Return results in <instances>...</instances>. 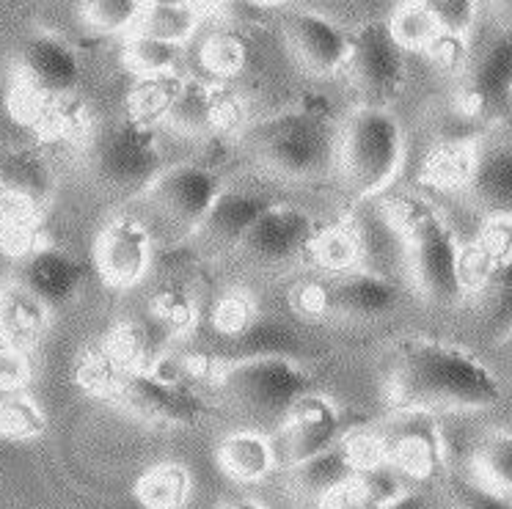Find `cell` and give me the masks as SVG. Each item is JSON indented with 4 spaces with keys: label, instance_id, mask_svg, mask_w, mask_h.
Returning <instances> with one entry per match:
<instances>
[{
    "label": "cell",
    "instance_id": "cell-16",
    "mask_svg": "<svg viewBox=\"0 0 512 509\" xmlns=\"http://www.w3.org/2000/svg\"><path fill=\"white\" fill-rule=\"evenodd\" d=\"M284 34L292 53L314 75H334L350 61L353 34H347L342 25L325 14L309 9L292 12L284 23Z\"/></svg>",
    "mask_w": 512,
    "mask_h": 509
},
{
    "label": "cell",
    "instance_id": "cell-28",
    "mask_svg": "<svg viewBox=\"0 0 512 509\" xmlns=\"http://www.w3.org/2000/svg\"><path fill=\"white\" fill-rule=\"evenodd\" d=\"M179 58H182V45L163 42V39L144 34V31H135L124 42V61H127V67L144 80L166 78L168 72L177 67Z\"/></svg>",
    "mask_w": 512,
    "mask_h": 509
},
{
    "label": "cell",
    "instance_id": "cell-17",
    "mask_svg": "<svg viewBox=\"0 0 512 509\" xmlns=\"http://www.w3.org/2000/svg\"><path fill=\"white\" fill-rule=\"evenodd\" d=\"M94 256L111 287H133L152 265V234L135 218H116L100 232Z\"/></svg>",
    "mask_w": 512,
    "mask_h": 509
},
{
    "label": "cell",
    "instance_id": "cell-34",
    "mask_svg": "<svg viewBox=\"0 0 512 509\" xmlns=\"http://www.w3.org/2000/svg\"><path fill=\"white\" fill-rule=\"evenodd\" d=\"M389 28L394 39L402 45V50H424L427 53L430 45L441 36V28L435 25L430 12L419 0H405L389 20Z\"/></svg>",
    "mask_w": 512,
    "mask_h": 509
},
{
    "label": "cell",
    "instance_id": "cell-3",
    "mask_svg": "<svg viewBox=\"0 0 512 509\" xmlns=\"http://www.w3.org/2000/svg\"><path fill=\"white\" fill-rule=\"evenodd\" d=\"M245 149L259 166L287 179L325 174L339 155V130L323 111L279 113L251 124L243 133Z\"/></svg>",
    "mask_w": 512,
    "mask_h": 509
},
{
    "label": "cell",
    "instance_id": "cell-42",
    "mask_svg": "<svg viewBox=\"0 0 512 509\" xmlns=\"http://www.w3.org/2000/svg\"><path fill=\"white\" fill-rule=\"evenodd\" d=\"M31 383L28 350L0 344V388H25Z\"/></svg>",
    "mask_w": 512,
    "mask_h": 509
},
{
    "label": "cell",
    "instance_id": "cell-15",
    "mask_svg": "<svg viewBox=\"0 0 512 509\" xmlns=\"http://www.w3.org/2000/svg\"><path fill=\"white\" fill-rule=\"evenodd\" d=\"M512 105V25H507L468 67L463 108L474 116H499Z\"/></svg>",
    "mask_w": 512,
    "mask_h": 509
},
{
    "label": "cell",
    "instance_id": "cell-8",
    "mask_svg": "<svg viewBox=\"0 0 512 509\" xmlns=\"http://www.w3.org/2000/svg\"><path fill=\"white\" fill-rule=\"evenodd\" d=\"M347 432L345 416L334 402L320 394H306L295 402V408L279 424V435L273 438L279 468L309 460L314 454L331 449Z\"/></svg>",
    "mask_w": 512,
    "mask_h": 509
},
{
    "label": "cell",
    "instance_id": "cell-43",
    "mask_svg": "<svg viewBox=\"0 0 512 509\" xmlns=\"http://www.w3.org/2000/svg\"><path fill=\"white\" fill-rule=\"evenodd\" d=\"M471 163H474V155H468L463 149H441L435 152V157L430 160V174H433L438 182H466L468 171H471Z\"/></svg>",
    "mask_w": 512,
    "mask_h": 509
},
{
    "label": "cell",
    "instance_id": "cell-46",
    "mask_svg": "<svg viewBox=\"0 0 512 509\" xmlns=\"http://www.w3.org/2000/svg\"><path fill=\"white\" fill-rule=\"evenodd\" d=\"M223 509H265L259 501H254V498H234V501H229Z\"/></svg>",
    "mask_w": 512,
    "mask_h": 509
},
{
    "label": "cell",
    "instance_id": "cell-32",
    "mask_svg": "<svg viewBox=\"0 0 512 509\" xmlns=\"http://www.w3.org/2000/svg\"><path fill=\"white\" fill-rule=\"evenodd\" d=\"M80 14L97 34L130 36L141 25L144 0H83Z\"/></svg>",
    "mask_w": 512,
    "mask_h": 509
},
{
    "label": "cell",
    "instance_id": "cell-22",
    "mask_svg": "<svg viewBox=\"0 0 512 509\" xmlns=\"http://www.w3.org/2000/svg\"><path fill=\"white\" fill-rule=\"evenodd\" d=\"M160 111L171 127L185 130V133H201L221 124L229 108L215 86L201 83V80H188V83H177L174 89L163 94Z\"/></svg>",
    "mask_w": 512,
    "mask_h": 509
},
{
    "label": "cell",
    "instance_id": "cell-40",
    "mask_svg": "<svg viewBox=\"0 0 512 509\" xmlns=\"http://www.w3.org/2000/svg\"><path fill=\"white\" fill-rule=\"evenodd\" d=\"M201 58L210 69L212 75H221V78H229L234 72H240L245 64V47L243 42L232 34H218L212 36L210 42L201 50Z\"/></svg>",
    "mask_w": 512,
    "mask_h": 509
},
{
    "label": "cell",
    "instance_id": "cell-11",
    "mask_svg": "<svg viewBox=\"0 0 512 509\" xmlns=\"http://www.w3.org/2000/svg\"><path fill=\"white\" fill-rule=\"evenodd\" d=\"M314 237H317V226L309 212L273 201L237 248L262 265H281L306 254Z\"/></svg>",
    "mask_w": 512,
    "mask_h": 509
},
{
    "label": "cell",
    "instance_id": "cell-25",
    "mask_svg": "<svg viewBox=\"0 0 512 509\" xmlns=\"http://www.w3.org/2000/svg\"><path fill=\"white\" fill-rule=\"evenodd\" d=\"M193 493V476L185 465L179 463H157L146 468L135 496L144 509H182Z\"/></svg>",
    "mask_w": 512,
    "mask_h": 509
},
{
    "label": "cell",
    "instance_id": "cell-38",
    "mask_svg": "<svg viewBox=\"0 0 512 509\" xmlns=\"http://www.w3.org/2000/svg\"><path fill=\"white\" fill-rule=\"evenodd\" d=\"M433 212L438 210H435L430 201H424L422 196H413V193H394V196H386V201H383L386 223H389L394 232L400 234L402 240H405L419 223L427 221Z\"/></svg>",
    "mask_w": 512,
    "mask_h": 509
},
{
    "label": "cell",
    "instance_id": "cell-5",
    "mask_svg": "<svg viewBox=\"0 0 512 509\" xmlns=\"http://www.w3.org/2000/svg\"><path fill=\"white\" fill-rule=\"evenodd\" d=\"M405 157L402 124L386 105H361L339 130V155L347 185L358 196H378L397 177Z\"/></svg>",
    "mask_w": 512,
    "mask_h": 509
},
{
    "label": "cell",
    "instance_id": "cell-29",
    "mask_svg": "<svg viewBox=\"0 0 512 509\" xmlns=\"http://www.w3.org/2000/svg\"><path fill=\"white\" fill-rule=\"evenodd\" d=\"M232 344H237L234 358H251V355H290L295 358L301 339L281 322L256 317L245 331L232 336Z\"/></svg>",
    "mask_w": 512,
    "mask_h": 509
},
{
    "label": "cell",
    "instance_id": "cell-4",
    "mask_svg": "<svg viewBox=\"0 0 512 509\" xmlns=\"http://www.w3.org/2000/svg\"><path fill=\"white\" fill-rule=\"evenodd\" d=\"M210 383L251 419L281 424L295 402L314 391L312 375L290 355H251L212 364Z\"/></svg>",
    "mask_w": 512,
    "mask_h": 509
},
{
    "label": "cell",
    "instance_id": "cell-26",
    "mask_svg": "<svg viewBox=\"0 0 512 509\" xmlns=\"http://www.w3.org/2000/svg\"><path fill=\"white\" fill-rule=\"evenodd\" d=\"M45 430V410L28 394V388H0V438L34 441Z\"/></svg>",
    "mask_w": 512,
    "mask_h": 509
},
{
    "label": "cell",
    "instance_id": "cell-48",
    "mask_svg": "<svg viewBox=\"0 0 512 509\" xmlns=\"http://www.w3.org/2000/svg\"><path fill=\"white\" fill-rule=\"evenodd\" d=\"M493 6H496V12L504 17V23L512 25V0H493Z\"/></svg>",
    "mask_w": 512,
    "mask_h": 509
},
{
    "label": "cell",
    "instance_id": "cell-10",
    "mask_svg": "<svg viewBox=\"0 0 512 509\" xmlns=\"http://www.w3.org/2000/svg\"><path fill=\"white\" fill-rule=\"evenodd\" d=\"M221 190V177L212 168L182 163V166L163 168L155 182L146 188V196L166 218L196 229Z\"/></svg>",
    "mask_w": 512,
    "mask_h": 509
},
{
    "label": "cell",
    "instance_id": "cell-20",
    "mask_svg": "<svg viewBox=\"0 0 512 509\" xmlns=\"http://www.w3.org/2000/svg\"><path fill=\"white\" fill-rule=\"evenodd\" d=\"M273 199L262 193H248V190H226L218 193V199L212 201L210 212L204 215V221L196 226L207 240L218 245H237L243 243L248 229L259 221V215L268 210Z\"/></svg>",
    "mask_w": 512,
    "mask_h": 509
},
{
    "label": "cell",
    "instance_id": "cell-36",
    "mask_svg": "<svg viewBox=\"0 0 512 509\" xmlns=\"http://www.w3.org/2000/svg\"><path fill=\"white\" fill-rule=\"evenodd\" d=\"M152 317L171 336L185 333L193 328L196 320V303L193 295H188L185 289L179 287H166L163 292H157V298L152 300Z\"/></svg>",
    "mask_w": 512,
    "mask_h": 509
},
{
    "label": "cell",
    "instance_id": "cell-14",
    "mask_svg": "<svg viewBox=\"0 0 512 509\" xmlns=\"http://www.w3.org/2000/svg\"><path fill=\"white\" fill-rule=\"evenodd\" d=\"M83 78L78 53L53 34H36L20 50V86L42 97H72Z\"/></svg>",
    "mask_w": 512,
    "mask_h": 509
},
{
    "label": "cell",
    "instance_id": "cell-41",
    "mask_svg": "<svg viewBox=\"0 0 512 509\" xmlns=\"http://www.w3.org/2000/svg\"><path fill=\"white\" fill-rule=\"evenodd\" d=\"M259 317V311H256L254 300L243 295V292H229L226 298H221V303L215 306L212 311V322H215V328L223 333V336H237L240 331H245L251 322Z\"/></svg>",
    "mask_w": 512,
    "mask_h": 509
},
{
    "label": "cell",
    "instance_id": "cell-13",
    "mask_svg": "<svg viewBox=\"0 0 512 509\" xmlns=\"http://www.w3.org/2000/svg\"><path fill=\"white\" fill-rule=\"evenodd\" d=\"M386 463L402 476L430 479L444 471V438L430 413L400 410V421L391 430L380 432Z\"/></svg>",
    "mask_w": 512,
    "mask_h": 509
},
{
    "label": "cell",
    "instance_id": "cell-44",
    "mask_svg": "<svg viewBox=\"0 0 512 509\" xmlns=\"http://www.w3.org/2000/svg\"><path fill=\"white\" fill-rule=\"evenodd\" d=\"M292 306L303 317H323L328 314V295H325V284L312 281V284H303L292 292Z\"/></svg>",
    "mask_w": 512,
    "mask_h": 509
},
{
    "label": "cell",
    "instance_id": "cell-45",
    "mask_svg": "<svg viewBox=\"0 0 512 509\" xmlns=\"http://www.w3.org/2000/svg\"><path fill=\"white\" fill-rule=\"evenodd\" d=\"M383 509H430V504H427V498H424L422 493H416V490H402L400 496L391 498Z\"/></svg>",
    "mask_w": 512,
    "mask_h": 509
},
{
    "label": "cell",
    "instance_id": "cell-7",
    "mask_svg": "<svg viewBox=\"0 0 512 509\" xmlns=\"http://www.w3.org/2000/svg\"><path fill=\"white\" fill-rule=\"evenodd\" d=\"M411 273L424 298L438 306H455L466 295L463 248L452 226L433 212L405 237Z\"/></svg>",
    "mask_w": 512,
    "mask_h": 509
},
{
    "label": "cell",
    "instance_id": "cell-37",
    "mask_svg": "<svg viewBox=\"0 0 512 509\" xmlns=\"http://www.w3.org/2000/svg\"><path fill=\"white\" fill-rule=\"evenodd\" d=\"M446 493L455 509H512V498H507L499 490H493L479 479H466V476H452L446 482Z\"/></svg>",
    "mask_w": 512,
    "mask_h": 509
},
{
    "label": "cell",
    "instance_id": "cell-27",
    "mask_svg": "<svg viewBox=\"0 0 512 509\" xmlns=\"http://www.w3.org/2000/svg\"><path fill=\"white\" fill-rule=\"evenodd\" d=\"M201 12L199 6L190 3H163V6H152L144 3V14H141V25L138 31L163 39V42H174V45H185L190 36L199 28Z\"/></svg>",
    "mask_w": 512,
    "mask_h": 509
},
{
    "label": "cell",
    "instance_id": "cell-31",
    "mask_svg": "<svg viewBox=\"0 0 512 509\" xmlns=\"http://www.w3.org/2000/svg\"><path fill=\"white\" fill-rule=\"evenodd\" d=\"M105 347L130 369H160L163 366V344L135 322H122L111 333Z\"/></svg>",
    "mask_w": 512,
    "mask_h": 509
},
{
    "label": "cell",
    "instance_id": "cell-21",
    "mask_svg": "<svg viewBox=\"0 0 512 509\" xmlns=\"http://www.w3.org/2000/svg\"><path fill=\"white\" fill-rule=\"evenodd\" d=\"M47 325H50V309L42 300H36L17 281L0 287V344L31 353L42 342Z\"/></svg>",
    "mask_w": 512,
    "mask_h": 509
},
{
    "label": "cell",
    "instance_id": "cell-18",
    "mask_svg": "<svg viewBox=\"0 0 512 509\" xmlns=\"http://www.w3.org/2000/svg\"><path fill=\"white\" fill-rule=\"evenodd\" d=\"M325 295H328V314H339L350 320H378L400 306L397 284L369 270H358V273L347 270L339 281L325 284Z\"/></svg>",
    "mask_w": 512,
    "mask_h": 509
},
{
    "label": "cell",
    "instance_id": "cell-12",
    "mask_svg": "<svg viewBox=\"0 0 512 509\" xmlns=\"http://www.w3.org/2000/svg\"><path fill=\"white\" fill-rule=\"evenodd\" d=\"M86 278L89 267L78 256L56 245H31L20 259L14 281L53 311L78 298Z\"/></svg>",
    "mask_w": 512,
    "mask_h": 509
},
{
    "label": "cell",
    "instance_id": "cell-49",
    "mask_svg": "<svg viewBox=\"0 0 512 509\" xmlns=\"http://www.w3.org/2000/svg\"><path fill=\"white\" fill-rule=\"evenodd\" d=\"M144 3H152V6H163V3H190V0H144Z\"/></svg>",
    "mask_w": 512,
    "mask_h": 509
},
{
    "label": "cell",
    "instance_id": "cell-1",
    "mask_svg": "<svg viewBox=\"0 0 512 509\" xmlns=\"http://www.w3.org/2000/svg\"><path fill=\"white\" fill-rule=\"evenodd\" d=\"M389 399L400 410H485L501 402V383L485 361L438 339L400 347L389 375Z\"/></svg>",
    "mask_w": 512,
    "mask_h": 509
},
{
    "label": "cell",
    "instance_id": "cell-19",
    "mask_svg": "<svg viewBox=\"0 0 512 509\" xmlns=\"http://www.w3.org/2000/svg\"><path fill=\"white\" fill-rule=\"evenodd\" d=\"M466 188L490 221H512V146H493L474 155Z\"/></svg>",
    "mask_w": 512,
    "mask_h": 509
},
{
    "label": "cell",
    "instance_id": "cell-2",
    "mask_svg": "<svg viewBox=\"0 0 512 509\" xmlns=\"http://www.w3.org/2000/svg\"><path fill=\"white\" fill-rule=\"evenodd\" d=\"M78 383L91 397L113 402L135 419L193 427L210 416V405L199 391L163 369H130L105 344L83 350L78 358Z\"/></svg>",
    "mask_w": 512,
    "mask_h": 509
},
{
    "label": "cell",
    "instance_id": "cell-9",
    "mask_svg": "<svg viewBox=\"0 0 512 509\" xmlns=\"http://www.w3.org/2000/svg\"><path fill=\"white\" fill-rule=\"evenodd\" d=\"M347 69L372 105L391 100L405 83V50L389 23H367L353 34Z\"/></svg>",
    "mask_w": 512,
    "mask_h": 509
},
{
    "label": "cell",
    "instance_id": "cell-30",
    "mask_svg": "<svg viewBox=\"0 0 512 509\" xmlns=\"http://www.w3.org/2000/svg\"><path fill=\"white\" fill-rule=\"evenodd\" d=\"M479 482L512 498V432L496 430L485 435L474 454Z\"/></svg>",
    "mask_w": 512,
    "mask_h": 509
},
{
    "label": "cell",
    "instance_id": "cell-23",
    "mask_svg": "<svg viewBox=\"0 0 512 509\" xmlns=\"http://www.w3.org/2000/svg\"><path fill=\"white\" fill-rule=\"evenodd\" d=\"M218 465L223 474L240 485L265 482L279 468L273 441L256 430H237L226 435L218 449Z\"/></svg>",
    "mask_w": 512,
    "mask_h": 509
},
{
    "label": "cell",
    "instance_id": "cell-24",
    "mask_svg": "<svg viewBox=\"0 0 512 509\" xmlns=\"http://www.w3.org/2000/svg\"><path fill=\"white\" fill-rule=\"evenodd\" d=\"M0 188L12 199L42 207L53 193V171L36 152L3 149L0 152Z\"/></svg>",
    "mask_w": 512,
    "mask_h": 509
},
{
    "label": "cell",
    "instance_id": "cell-50",
    "mask_svg": "<svg viewBox=\"0 0 512 509\" xmlns=\"http://www.w3.org/2000/svg\"><path fill=\"white\" fill-rule=\"evenodd\" d=\"M256 3H262V6H279L284 0H256Z\"/></svg>",
    "mask_w": 512,
    "mask_h": 509
},
{
    "label": "cell",
    "instance_id": "cell-35",
    "mask_svg": "<svg viewBox=\"0 0 512 509\" xmlns=\"http://www.w3.org/2000/svg\"><path fill=\"white\" fill-rule=\"evenodd\" d=\"M361 234L350 226H331V229H323L317 232L312 243V251L317 256V262L334 273H347L350 267L356 265L358 256H361Z\"/></svg>",
    "mask_w": 512,
    "mask_h": 509
},
{
    "label": "cell",
    "instance_id": "cell-39",
    "mask_svg": "<svg viewBox=\"0 0 512 509\" xmlns=\"http://www.w3.org/2000/svg\"><path fill=\"white\" fill-rule=\"evenodd\" d=\"M430 12L441 34L466 39L468 31L477 23V0H419Z\"/></svg>",
    "mask_w": 512,
    "mask_h": 509
},
{
    "label": "cell",
    "instance_id": "cell-33",
    "mask_svg": "<svg viewBox=\"0 0 512 509\" xmlns=\"http://www.w3.org/2000/svg\"><path fill=\"white\" fill-rule=\"evenodd\" d=\"M479 289L485 295V325L499 339L512 328V248Z\"/></svg>",
    "mask_w": 512,
    "mask_h": 509
},
{
    "label": "cell",
    "instance_id": "cell-6",
    "mask_svg": "<svg viewBox=\"0 0 512 509\" xmlns=\"http://www.w3.org/2000/svg\"><path fill=\"white\" fill-rule=\"evenodd\" d=\"M89 168L102 188L135 193L149 188L163 171V152L149 124L124 122L91 141Z\"/></svg>",
    "mask_w": 512,
    "mask_h": 509
},
{
    "label": "cell",
    "instance_id": "cell-47",
    "mask_svg": "<svg viewBox=\"0 0 512 509\" xmlns=\"http://www.w3.org/2000/svg\"><path fill=\"white\" fill-rule=\"evenodd\" d=\"M496 344H499V350L504 353V358H507V361L512 364V328L504 333V336H499V339H496Z\"/></svg>",
    "mask_w": 512,
    "mask_h": 509
}]
</instances>
